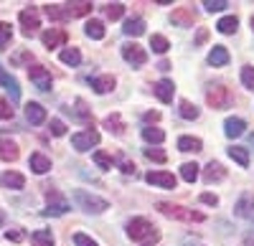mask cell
Returning a JSON list of instances; mask_svg holds the SVG:
<instances>
[{
	"instance_id": "obj_1",
	"label": "cell",
	"mask_w": 254,
	"mask_h": 246,
	"mask_svg": "<svg viewBox=\"0 0 254 246\" xmlns=\"http://www.w3.org/2000/svg\"><path fill=\"white\" fill-rule=\"evenodd\" d=\"M127 236H130L132 241H137V244H142V246H150L160 239V231L147 218H132L130 223H127Z\"/></svg>"
},
{
	"instance_id": "obj_2",
	"label": "cell",
	"mask_w": 254,
	"mask_h": 246,
	"mask_svg": "<svg viewBox=\"0 0 254 246\" xmlns=\"http://www.w3.org/2000/svg\"><path fill=\"white\" fill-rule=\"evenodd\" d=\"M158 211L168 218H176V221H186V223H201L203 221V213L198 211H190L186 206H178V203H168V200H160L158 203Z\"/></svg>"
},
{
	"instance_id": "obj_3",
	"label": "cell",
	"mask_w": 254,
	"mask_h": 246,
	"mask_svg": "<svg viewBox=\"0 0 254 246\" xmlns=\"http://www.w3.org/2000/svg\"><path fill=\"white\" fill-rule=\"evenodd\" d=\"M74 200H76V206L81 211H87V213H104V211L110 208L107 200L94 196V193H89V191H76L74 193Z\"/></svg>"
},
{
	"instance_id": "obj_4",
	"label": "cell",
	"mask_w": 254,
	"mask_h": 246,
	"mask_svg": "<svg viewBox=\"0 0 254 246\" xmlns=\"http://www.w3.org/2000/svg\"><path fill=\"white\" fill-rule=\"evenodd\" d=\"M206 101H208V107H214V109H226L231 107V101H234V97H231V92L226 87H211L206 92Z\"/></svg>"
},
{
	"instance_id": "obj_5",
	"label": "cell",
	"mask_w": 254,
	"mask_h": 246,
	"mask_svg": "<svg viewBox=\"0 0 254 246\" xmlns=\"http://www.w3.org/2000/svg\"><path fill=\"white\" fill-rule=\"evenodd\" d=\"M71 145H74V150H79V152H87V150H92L94 145H99V132H97V130L76 132V135H71Z\"/></svg>"
},
{
	"instance_id": "obj_6",
	"label": "cell",
	"mask_w": 254,
	"mask_h": 246,
	"mask_svg": "<svg viewBox=\"0 0 254 246\" xmlns=\"http://www.w3.org/2000/svg\"><path fill=\"white\" fill-rule=\"evenodd\" d=\"M122 58H125L132 69H140V66H145L147 53H145V49L137 46V44H122Z\"/></svg>"
},
{
	"instance_id": "obj_7",
	"label": "cell",
	"mask_w": 254,
	"mask_h": 246,
	"mask_svg": "<svg viewBox=\"0 0 254 246\" xmlns=\"http://www.w3.org/2000/svg\"><path fill=\"white\" fill-rule=\"evenodd\" d=\"M28 76H31V81L36 84L38 92H49L51 89V74H49V69H44V66H28Z\"/></svg>"
},
{
	"instance_id": "obj_8",
	"label": "cell",
	"mask_w": 254,
	"mask_h": 246,
	"mask_svg": "<svg viewBox=\"0 0 254 246\" xmlns=\"http://www.w3.org/2000/svg\"><path fill=\"white\" fill-rule=\"evenodd\" d=\"M18 20H20V26H23V33H26V36H33V33H36V31L41 28L38 13H36L33 8H28V10H20Z\"/></svg>"
},
{
	"instance_id": "obj_9",
	"label": "cell",
	"mask_w": 254,
	"mask_h": 246,
	"mask_svg": "<svg viewBox=\"0 0 254 246\" xmlns=\"http://www.w3.org/2000/svg\"><path fill=\"white\" fill-rule=\"evenodd\" d=\"M145 180L147 183H153V186H163V188H176V175H171V173H163V170H150V173H147L145 175Z\"/></svg>"
},
{
	"instance_id": "obj_10",
	"label": "cell",
	"mask_w": 254,
	"mask_h": 246,
	"mask_svg": "<svg viewBox=\"0 0 254 246\" xmlns=\"http://www.w3.org/2000/svg\"><path fill=\"white\" fill-rule=\"evenodd\" d=\"M171 20L176 26H181V28H190L196 23V10L193 8H176L173 10V15H171Z\"/></svg>"
},
{
	"instance_id": "obj_11",
	"label": "cell",
	"mask_w": 254,
	"mask_h": 246,
	"mask_svg": "<svg viewBox=\"0 0 254 246\" xmlns=\"http://www.w3.org/2000/svg\"><path fill=\"white\" fill-rule=\"evenodd\" d=\"M66 31L64 28H51V31H46L44 36H41V41H44V46L46 49H59V46H64L66 44Z\"/></svg>"
},
{
	"instance_id": "obj_12",
	"label": "cell",
	"mask_w": 254,
	"mask_h": 246,
	"mask_svg": "<svg viewBox=\"0 0 254 246\" xmlns=\"http://www.w3.org/2000/svg\"><path fill=\"white\" fill-rule=\"evenodd\" d=\"M234 213H237L239 218H254V196H252V193H244V196L237 200Z\"/></svg>"
},
{
	"instance_id": "obj_13",
	"label": "cell",
	"mask_w": 254,
	"mask_h": 246,
	"mask_svg": "<svg viewBox=\"0 0 254 246\" xmlns=\"http://www.w3.org/2000/svg\"><path fill=\"white\" fill-rule=\"evenodd\" d=\"M89 84H92V89L97 92V94H107V92H112L115 89V76H110V74H102V76H94V79H89Z\"/></svg>"
},
{
	"instance_id": "obj_14",
	"label": "cell",
	"mask_w": 254,
	"mask_h": 246,
	"mask_svg": "<svg viewBox=\"0 0 254 246\" xmlns=\"http://www.w3.org/2000/svg\"><path fill=\"white\" fill-rule=\"evenodd\" d=\"M244 130H247V122L239 119V117H229V119L224 122V135L231 137V140H234V137H242Z\"/></svg>"
},
{
	"instance_id": "obj_15",
	"label": "cell",
	"mask_w": 254,
	"mask_h": 246,
	"mask_svg": "<svg viewBox=\"0 0 254 246\" xmlns=\"http://www.w3.org/2000/svg\"><path fill=\"white\" fill-rule=\"evenodd\" d=\"M26 119L31 125H44L46 122V109L38 104V101H28L26 104Z\"/></svg>"
},
{
	"instance_id": "obj_16",
	"label": "cell",
	"mask_w": 254,
	"mask_h": 246,
	"mask_svg": "<svg viewBox=\"0 0 254 246\" xmlns=\"http://www.w3.org/2000/svg\"><path fill=\"white\" fill-rule=\"evenodd\" d=\"M0 84H3V87L8 89V94H10V99H13V101H18V99H20V87H18L15 76H10L3 66H0Z\"/></svg>"
},
{
	"instance_id": "obj_17",
	"label": "cell",
	"mask_w": 254,
	"mask_h": 246,
	"mask_svg": "<svg viewBox=\"0 0 254 246\" xmlns=\"http://www.w3.org/2000/svg\"><path fill=\"white\" fill-rule=\"evenodd\" d=\"M28 165H31V170H33L36 175H44V173L51 170V160H49L44 152H33L31 160H28Z\"/></svg>"
},
{
	"instance_id": "obj_18",
	"label": "cell",
	"mask_w": 254,
	"mask_h": 246,
	"mask_svg": "<svg viewBox=\"0 0 254 246\" xmlns=\"http://www.w3.org/2000/svg\"><path fill=\"white\" fill-rule=\"evenodd\" d=\"M153 92H155V97H158L160 101H165V104H168V101H173V92H176V87H173V81H171V79H160Z\"/></svg>"
},
{
	"instance_id": "obj_19",
	"label": "cell",
	"mask_w": 254,
	"mask_h": 246,
	"mask_svg": "<svg viewBox=\"0 0 254 246\" xmlns=\"http://www.w3.org/2000/svg\"><path fill=\"white\" fill-rule=\"evenodd\" d=\"M224 178H226L224 165H221V162L211 160L208 165H206V170H203V180H206V183H219V180H224Z\"/></svg>"
},
{
	"instance_id": "obj_20",
	"label": "cell",
	"mask_w": 254,
	"mask_h": 246,
	"mask_svg": "<svg viewBox=\"0 0 254 246\" xmlns=\"http://www.w3.org/2000/svg\"><path fill=\"white\" fill-rule=\"evenodd\" d=\"M0 186L3 188H13V191H20L26 186V178L20 173H3L0 175Z\"/></svg>"
},
{
	"instance_id": "obj_21",
	"label": "cell",
	"mask_w": 254,
	"mask_h": 246,
	"mask_svg": "<svg viewBox=\"0 0 254 246\" xmlns=\"http://www.w3.org/2000/svg\"><path fill=\"white\" fill-rule=\"evenodd\" d=\"M201 148H203V142L198 137H190V135L178 137V150L181 152H201Z\"/></svg>"
},
{
	"instance_id": "obj_22",
	"label": "cell",
	"mask_w": 254,
	"mask_h": 246,
	"mask_svg": "<svg viewBox=\"0 0 254 246\" xmlns=\"http://www.w3.org/2000/svg\"><path fill=\"white\" fill-rule=\"evenodd\" d=\"M18 145L10 140H0V160H5V162H15L18 160Z\"/></svg>"
},
{
	"instance_id": "obj_23",
	"label": "cell",
	"mask_w": 254,
	"mask_h": 246,
	"mask_svg": "<svg viewBox=\"0 0 254 246\" xmlns=\"http://www.w3.org/2000/svg\"><path fill=\"white\" fill-rule=\"evenodd\" d=\"M208 64L211 66H226L229 64V51L224 46H214L208 53Z\"/></svg>"
},
{
	"instance_id": "obj_24",
	"label": "cell",
	"mask_w": 254,
	"mask_h": 246,
	"mask_svg": "<svg viewBox=\"0 0 254 246\" xmlns=\"http://www.w3.org/2000/svg\"><path fill=\"white\" fill-rule=\"evenodd\" d=\"M125 36H132V38H137V36H142L145 33V20L142 18H130V20H125Z\"/></svg>"
},
{
	"instance_id": "obj_25",
	"label": "cell",
	"mask_w": 254,
	"mask_h": 246,
	"mask_svg": "<svg viewBox=\"0 0 254 246\" xmlns=\"http://www.w3.org/2000/svg\"><path fill=\"white\" fill-rule=\"evenodd\" d=\"M92 3H66L64 5V10H66V15L69 18H79V15H87V13H92Z\"/></svg>"
},
{
	"instance_id": "obj_26",
	"label": "cell",
	"mask_w": 254,
	"mask_h": 246,
	"mask_svg": "<svg viewBox=\"0 0 254 246\" xmlns=\"http://www.w3.org/2000/svg\"><path fill=\"white\" fill-rule=\"evenodd\" d=\"M178 114H181L183 119H198L201 112H198L196 104H190L188 99H181V101H178Z\"/></svg>"
},
{
	"instance_id": "obj_27",
	"label": "cell",
	"mask_w": 254,
	"mask_h": 246,
	"mask_svg": "<svg viewBox=\"0 0 254 246\" xmlns=\"http://www.w3.org/2000/svg\"><path fill=\"white\" fill-rule=\"evenodd\" d=\"M237 28H239V18H237V15H226V18H221L219 23H216V31H219V33H226V36L234 33Z\"/></svg>"
},
{
	"instance_id": "obj_28",
	"label": "cell",
	"mask_w": 254,
	"mask_h": 246,
	"mask_svg": "<svg viewBox=\"0 0 254 246\" xmlns=\"http://www.w3.org/2000/svg\"><path fill=\"white\" fill-rule=\"evenodd\" d=\"M229 157L234 160V162H239L242 168H247V165H249V152H247V148L231 145V148H229Z\"/></svg>"
},
{
	"instance_id": "obj_29",
	"label": "cell",
	"mask_w": 254,
	"mask_h": 246,
	"mask_svg": "<svg viewBox=\"0 0 254 246\" xmlns=\"http://www.w3.org/2000/svg\"><path fill=\"white\" fill-rule=\"evenodd\" d=\"M59 58H61L66 66H79V64H81V53H79V49H64V51L59 53Z\"/></svg>"
},
{
	"instance_id": "obj_30",
	"label": "cell",
	"mask_w": 254,
	"mask_h": 246,
	"mask_svg": "<svg viewBox=\"0 0 254 246\" xmlns=\"http://www.w3.org/2000/svg\"><path fill=\"white\" fill-rule=\"evenodd\" d=\"M142 140L150 142V145H160V142L165 140V132L158 130V127H145V130H142Z\"/></svg>"
},
{
	"instance_id": "obj_31",
	"label": "cell",
	"mask_w": 254,
	"mask_h": 246,
	"mask_svg": "<svg viewBox=\"0 0 254 246\" xmlns=\"http://www.w3.org/2000/svg\"><path fill=\"white\" fill-rule=\"evenodd\" d=\"M84 33H87L89 38H94V41H99V38H104V23L102 20H89V23L84 26Z\"/></svg>"
},
{
	"instance_id": "obj_32",
	"label": "cell",
	"mask_w": 254,
	"mask_h": 246,
	"mask_svg": "<svg viewBox=\"0 0 254 246\" xmlns=\"http://www.w3.org/2000/svg\"><path fill=\"white\" fill-rule=\"evenodd\" d=\"M104 127H107L110 132H115V135H125V122H122L120 114H110L107 119H104Z\"/></svg>"
},
{
	"instance_id": "obj_33",
	"label": "cell",
	"mask_w": 254,
	"mask_h": 246,
	"mask_svg": "<svg viewBox=\"0 0 254 246\" xmlns=\"http://www.w3.org/2000/svg\"><path fill=\"white\" fill-rule=\"evenodd\" d=\"M198 165H196V162H183V165H181V178L186 180V183H193L196 178H198Z\"/></svg>"
},
{
	"instance_id": "obj_34",
	"label": "cell",
	"mask_w": 254,
	"mask_h": 246,
	"mask_svg": "<svg viewBox=\"0 0 254 246\" xmlns=\"http://www.w3.org/2000/svg\"><path fill=\"white\" fill-rule=\"evenodd\" d=\"M66 211H69V203L66 200H59V203H49V206L41 211V213H44V216H64Z\"/></svg>"
},
{
	"instance_id": "obj_35",
	"label": "cell",
	"mask_w": 254,
	"mask_h": 246,
	"mask_svg": "<svg viewBox=\"0 0 254 246\" xmlns=\"http://www.w3.org/2000/svg\"><path fill=\"white\" fill-rule=\"evenodd\" d=\"M150 49H153L155 53H165L168 49H171V44H168V38H165V36L153 33V36H150Z\"/></svg>"
},
{
	"instance_id": "obj_36",
	"label": "cell",
	"mask_w": 254,
	"mask_h": 246,
	"mask_svg": "<svg viewBox=\"0 0 254 246\" xmlns=\"http://www.w3.org/2000/svg\"><path fill=\"white\" fill-rule=\"evenodd\" d=\"M38 246H54V234L51 231H46V229H41V231H33V236H31Z\"/></svg>"
},
{
	"instance_id": "obj_37",
	"label": "cell",
	"mask_w": 254,
	"mask_h": 246,
	"mask_svg": "<svg viewBox=\"0 0 254 246\" xmlns=\"http://www.w3.org/2000/svg\"><path fill=\"white\" fill-rule=\"evenodd\" d=\"M122 13H125V5L122 3H107V5H104V15H107L110 20H120Z\"/></svg>"
},
{
	"instance_id": "obj_38",
	"label": "cell",
	"mask_w": 254,
	"mask_h": 246,
	"mask_svg": "<svg viewBox=\"0 0 254 246\" xmlns=\"http://www.w3.org/2000/svg\"><path fill=\"white\" fill-rule=\"evenodd\" d=\"M46 15H49L51 20H69L64 5H46Z\"/></svg>"
},
{
	"instance_id": "obj_39",
	"label": "cell",
	"mask_w": 254,
	"mask_h": 246,
	"mask_svg": "<svg viewBox=\"0 0 254 246\" xmlns=\"http://www.w3.org/2000/svg\"><path fill=\"white\" fill-rule=\"evenodd\" d=\"M92 157H94V162H97V165H99L102 170H112V157H110L107 152H102V150H97V152H94Z\"/></svg>"
},
{
	"instance_id": "obj_40",
	"label": "cell",
	"mask_w": 254,
	"mask_h": 246,
	"mask_svg": "<svg viewBox=\"0 0 254 246\" xmlns=\"http://www.w3.org/2000/svg\"><path fill=\"white\" fill-rule=\"evenodd\" d=\"M10 38H13V28H10V23H0V51H3V49L10 44Z\"/></svg>"
},
{
	"instance_id": "obj_41",
	"label": "cell",
	"mask_w": 254,
	"mask_h": 246,
	"mask_svg": "<svg viewBox=\"0 0 254 246\" xmlns=\"http://www.w3.org/2000/svg\"><path fill=\"white\" fill-rule=\"evenodd\" d=\"M242 84L254 92V66H244L242 69Z\"/></svg>"
},
{
	"instance_id": "obj_42",
	"label": "cell",
	"mask_w": 254,
	"mask_h": 246,
	"mask_svg": "<svg viewBox=\"0 0 254 246\" xmlns=\"http://www.w3.org/2000/svg\"><path fill=\"white\" fill-rule=\"evenodd\" d=\"M203 8H206L208 13H219V10L229 8V3H226V0H206V3H203Z\"/></svg>"
},
{
	"instance_id": "obj_43",
	"label": "cell",
	"mask_w": 254,
	"mask_h": 246,
	"mask_svg": "<svg viewBox=\"0 0 254 246\" xmlns=\"http://www.w3.org/2000/svg\"><path fill=\"white\" fill-rule=\"evenodd\" d=\"M49 130H51V135H54V137H64V135H66V125H64L61 119H51Z\"/></svg>"
},
{
	"instance_id": "obj_44",
	"label": "cell",
	"mask_w": 254,
	"mask_h": 246,
	"mask_svg": "<svg viewBox=\"0 0 254 246\" xmlns=\"http://www.w3.org/2000/svg\"><path fill=\"white\" fill-rule=\"evenodd\" d=\"M66 112H69V109H66ZM74 114H76L79 119H84V122L92 119V112H87V104H84L81 99H76V109H74Z\"/></svg>"
},
{
	"instance_id": "obj_45",
	"label": "cell",
	"mask_w": 254,
	"mask_h": 246,
	"mask_svg": "<svg viewBox=\"0 0 254 246\" xmlns=\"http://www.w3.org/2000/svg\"><path fill=\"white\" fill-rule=\"evenodd\" d=\"M142 152H145V157H147V160H153V162H165V160H168V155H165V152L153 150V148H147V150H142Z\"/></svg>"
},
{
	"instance_id": "obj_46",
	"label": "cell",
	"mask_w": 254,
	"mask_h": 246,
	"mask_svg": "<svg viewBox=\"0 0 254 246\" xmlns=\"http://www.w3.org/2000/svg\"><path fill=\"white\" fill-rule=\"evenodd\" d=\"M74 244H76V246H99V244L92 241L87 234H74Z\"/></svg>"
},
{
	"instance_id": "obj_47",
	"label": "cell",
	"mask_w": 254,
	"mask_h": 246,
	"mask_svg": "<svg viewBox=\"0 0 254 246\" xmlns=\"http://www.w3.org/2000/svg\"><path fill=\"white\" fill-rule=\"evenodd\" d=\"M117 165H120V168H122V173H127V175H132V173H135V165H132L130 160H125L122 155L117 157Z\"/></svg>"
},
{
	"instance_id": "obj_48",
	"label": "cell",
	"mask_w": 254,
	"mask_h": 246,
	"mask_svg": "<svg viewBox=\"0 0 254 246\" xmlns=\"http://www.w3.org/2000/svg\"><path fill=\"white\" fill-rule=\"evenodd\" d=\"M0 119H13V109L5 99H0Z\"/></svg>"
},
{
	"instance_id": "obj_49",
	"label": "cell",
	"mask_w": 254,
	"mask_h": 246,
	"mask_svg": "<svg viewBox=\"0 0 254 246\" xmlns=\"http://www.w3.org/2000/svg\"><path fill=\"white\" fill-rule=\"evenodd\" d=\"M5 239L8 241H23L26 236H23V231H20V229H10V231H5Z\"/></svg>"
},
{
	"instance_id": "obj_50",
	"label": "cell",
	"mask_w": 254,
	"mask_h": 246,
	"mask_svg": "<svg viewBox=\"0 0 254 246\" xmlns=\"http://www.w3.org/2000/svg\"><path fill=\"white\" fill-rule=\"evenodd\" d=\"M201 200L206 203V206H216V203H219V198H216V196H211V193H203Z\"/></svg>"
},
{
	"instance_id": "obj_51",
	"label": "cell",
	"mask_w": 254,
	"mask_h": 246,
	"mask_svg": "<svg viewBox=\"0 0 254 246\" xmlns=\"http://www.w3.org/2000/svg\"><path fill=\"white\" fill-rule=\"evenodd\" d=\"M160 119V112H145V122H158Z\"/></svg>"
},
{
	"instance_id": "obj_52",
	"label": "cell",
	"mask_w": 254,
	"mask_h": 246,
	"mask_svg": "<svg viewBox=\"0 0 254 246\" xmlns=\"http://www.w3.org/2000/svg\"><path fill=\"white\" fill-rule=\"evenodd\" d=\"M206 36H208V31H206V28H201V31H198V36H196V44H203Z\"/></svg>"
},
{
	"instance_id": "obj_53",
	"label": "cell",
	"mask_w": 254,
	"mask_h": 246,
	"mask_svg": "<svg viewBox=\"0 0 254 246\" xmlns=\"http://www.w3.org/2000/svg\"><path fill=\"white\" fill-rule=\"evenodd\" d=\"M3 221H5V216H3V213H0V226H3Z\"/></svg>"
},
{
	"instance_id": "obj_54",
	"label": "cell",
	"mask_w": 254,
	"mask_h": 246,
	"mask_svg": "<svg viewBox=\"0 0 254 246\" xmlns=\"http://www.w3.org/2000/svg\"><path fill=\"white\" fill-rule=\"evenodd\" d=\"M252 28H254V15H252Z\"/></svg>"
}]
</instances>
